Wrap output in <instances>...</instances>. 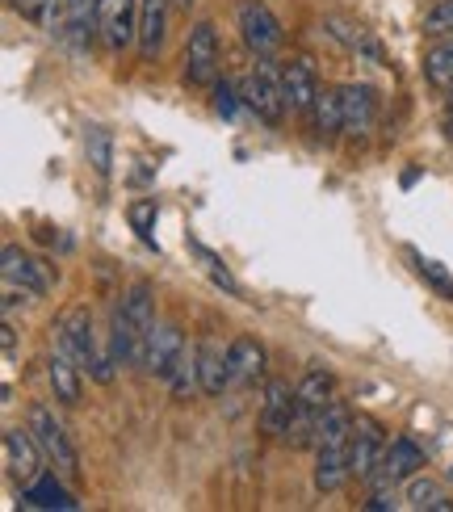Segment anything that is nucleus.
Instances as JSON below:
<instances>
[{"mask_svg": "<svg viewBox=\"0 0 453 512\" xmlns=\"http://www.w3.org/2000/svg\"><path fill=\"white\" fill-rule=\"evenodd\" d=\"M240 97H244V105L248 110L261 118L265 126H277L282 122V114H286V80H282V72L273 68V59L269 55H261V63L252 68V76L244 80V89H240Z\"/></svg>", "mask_w": 453, "mask_h": 512, "instance_id": "f257e3e1", "label": "nucleus"}, {"mask_svg": "<svg viewBox=\"0 0 453 512\" xmlns=\"http://www.w3.org/2000/svg\"><path fill=\"white\" fill-rule=\"evenodd\" d=\"M30 433L34 441L42 445V454H47V462L55 466V471L63 479H80V458H76V445L68 441V433H63V424L55 420L51 408H42V403H34L30 408Z\"/></svg>", "mask_w": 453, "mask_h": 512, "instance_id": "f03ea898", "label": "nucleus"}, {"mask_svg": "<svg viewBox=\"0 0 453 512\" xmlns=\"http://www.w3.org/2000/svg\"><path fill=\"white\" fill-rule=\"evenodd\" d=\"M219 30L210 21H198L185 42V84L189 89H214L219 84Z\"/></svg>", "mask_w": 453, "mask_h": 512, "instance_id": "7ed1b4c3", "label": "nucleus"}, {"mask_svg": "<svg viewBox=\"0 0 453 512\" xmlns=\"http://www.w3.org/2000/svg\"><path fill=\"white\" fill-rule=\"evenodd\" d=\"M55 340H59V349L84 370H93V361L101 357L97 336H93V315H89V307H80V303L55 319Z\"/></svg>", "mask_w": 453, "mask_h": 512, "instance_id": "20e7f679", "label": "nucleus"}, {"mask_svg": "<svg viewBox=\"0 0 453 512\" xmlns=\"http://www.w3.org/2000/svg\"><path fill=\"white\" fill-rule=\"evenodd\" d=\"M235 21H240V34L256 55H269L282 47V21L273 17L265 0H240V5H235Z\"/></svg>", "mask_w": 453, "mask_h": 512, "instance_id": "39448f33", "label": "nucleus"}, {"mask_svg": "<svg viewBox=\"0 0 453 512\" xmlns=\"http://www.w3.org/2000/svg\"><path fill=\"white\" fill-rule=\"evenodd\" d=\"M181 357H185V336L177 324H151L147 340H143V361L139 366L147 374H156V378H172V370L181 366Z\"/></svg>", "mask_w": 453, "mask_h": 512, "instance_id": "423d86ee", "label": "nucleus"}, {"mask_svg": "<svg viewBox=\"0 0 453 512\" xmlns=\"http://www.w3.org/2000/svg\"><path fill=\"white\" fill-rule=\"evenodd\" d=\"M42 445L34 441L30 433V424L26 429H5V471L17 487H30L42 479Z\"/></svg>", "mask_w": 453, "mask_h": 512, "instance_id": "0eeeda50", "label": "nucleus"}, {"mask_svg": "<svg viewBox=\"0 0 453 512\" xmlns=\"http://www.w3.org/2000/svg\"><path fill=\"white\" fill-rule=\"evenodd\" d=\"M97 21L110 51H126L139 42V0H97Z\"/></svg>", "mask_w": 453, "mask_h": 512, "instance_id": "6e6552de", "label": "nucleus"}, {"mask_svg": "<svg viewBox=\"0 0 453 512\" xmlns=\"http://www.w3.org/2000/svg\"><path fill=\"white\" fill-rule=\"evenodd\" d=\"M93 34H101L97 0H63V30H59V38L72 47V55H89L93 51Z\"/></svg>", "mask_w": 453, "mask_h": 512, "instance_id": "1a4fd4ad", "label": "nucleus"}, {"mask_svg": "<svg viewBox=\"0 0 453 512\" xmlns=\"http://www.w3.org/2000/svg\"><path fill=\"white\" fill-rule=\"evenodd\" d=\"M386 454V437H382V424L378 420H357L353 424V441H349V462H353V475L357 479H370Z\"/></svg>", "mask_w": 453, "mask_h": 512, "instance_id": "9d476101", "label": "nucleus"}, {"mask_svg": "<svg viewBox=\"0 0 453 512\" xmlns=\"http://www.w3.org/2000/svg\"><path fill=\"white\" fill-rule=\"evenodd\" d=\"M420 466H424V450H420V445L412 437H395V441H386L382 466H378L370 479H378V487H395L399 479L420 475Z\"/></svg>", "mask_w": 453, "mask_h": 512, "instance_id": "9b49d317", "label": "nucleus"}, {"mask_svg": "<svg viewBox=\"0 0 453 512\" xmlns=\"http://www.w3.org/2000/svg\"><path fill=\"white\" fill-rule=\"evenodd\" d=\"M0 261H5V286L21 290V294H30V298H42V294L51 290V282H47V273H42V265L34 261L30 252H21L17 244H9Z\"/></svg>", "mask_w": 453, "mask_h": 512, "instance_id": "f8f14e48", "label": "nucleus"}, {"mask_svg": "<svg viewBox=\"0 0 453 512\" xmlns=\"http://www.w3.org/2000/svg\"><path fill=\"white\" fill-rule=\"evenodd\" d=\"M282 80H286V101L294 114H307L315 110V97H319V76H315V63L307 55L290 59L282 68Z\"/></svg>", "mask_w": 453, "mask_h": 512, "instance_id": "ddd939ff", "label": "nucleus"}, {"mask_svg": "<svg viewBox=\"0 0 453 512\" xmlns=\"http://www.w3.org/2000/svg\"><path fill=\"white\" fill-rule=\"evenodd\" d=\"M344 135H365L374 131V118H378V93L370 84H344Z\"/></svg>", "mask_w": 453, "mask_h": 512, "instance_id": "4468645a", "label": "nucleus"}, {"mask_svg": "<svg viewBox=\"0 0 453 512\" xmlns=\"http://www.w3.org/2000/svg\"><path fill=\"white\" fill-rule=\"evenodd\" d=\"M294 412H298V391H290L286 382H269V387H265V408H261L265 433L286 437L290 424H294Z\"/></svg>", "mask_w": 453, "mask_h": 512, "instance_id": "2eb2a0df", "label": "nucleus"}, {"mask_svg": "<svg viewBox=\"0 0 453 512\" xmlns=\"http://www.w3.org/2000/svg\"><path fill=\"white\" fill-rule=\"evenodd\" d=\"M168 5L172 0H139V55L151 63L164 47L168 30Z\"/></svg>", "mask_w": 453, "mask_h": 512, "instance_id": "dca6fc26", "label": "nucleus"}, {"mask_svg": "<svg viewBox=\"0 0 453 512\" xmlns=\"http://www.w3.org/2000/svg\"><path fill=\"white\" fill-rule=\"evenodd\" d=\"M227 361H231V382H240V387H252V382L265 378V349L252 336H235L227 345Z\"/></svg>", "mask_w": 453, "mask_h": 512, "instance_id": "f3484780", "label": "nucleus"}, {"mask_svg": "<svg viewBox=\"0 0 453 512\" xmlns=\"http://www.w3.org/2000/svg\"><path fill=\"white\" fill-rule=\"evenodd\" d=\"M353 412L344 408L340 399H332L328 408H319L315 420V450H332V445H349L353 441Z\"/></svg>", "mask_w": 453, "mask_h": 512, "instance_id": "a211bd4d", "label": "nucleus"}, {"mask_svg": "<svg viewBox=\"0 0 453 512\" xmlns=\"http://www.w3.org/2000/svg\"><path fill=\"white\" fill-rule=\"evenodd\" d=\"M198 378H202V391L210 395V399H219L227 387H231V361H227V353L214 345V340H202L198 349Z\"/></svg>", "mask_w": 453, "mask_h": 512, "instance_id": "6ab92c4d", "label": "nucleus"}, {"mask_svg": "<svg viewBox=\"0 0 453 512\" xmlns=\"http://www.w3.org/2000/svg\"><path fill=\"white\" fill-rule=\"evenodd\" d=\"M47 378H51L55 399H59V403H68V408H76L80 395H84V387H80V366H76V361L63 353V349L47 361Z\"/></svg>", "mask_w": 453, "mask_h": 512, "instance_id": "aec40b11", "label": "nucleus"}, {"mask_svg": "<svg viewBox=\"0 0 453 512\" xmlns=\"http://www.w3.org/2000/svg\"><path fill=\"white\" fill-rule=\"evenodd\" d=\"M353 475L349 462V445H332V450H319L315 458V487L319 492H336V487Z\"/></svg>", "mask_w": 453, "mask_h": 512, "instance_id": "412c9836", "label": "nucleus"}, {"mask_svg": "<svg viewBox=\"0 0 453 512\" xmlns=\"http://www.w3.org/2000/svg\"><path fill=\"white\" fill-rule=\"evenodd\" d=\"M315 131H319V139H336L344 131V93L340 89H319V97H315Z\"/></svg>", "mask_w": 453, "mask_h": 512, "instance_id": "4be33fe9", "label": "nucleus"}, {"mask_svg": "<svg viewBox=\"0 0 453 512\" xmlns=\"http://www.w3.org/2000/svg\"><path fill=\"white\" fill-rule=\"evenodd\" d=\"M84 160L93 164L97 177H110L114 173V135L105 126H84Z\"/></svg>", "mask_w": 453, "mask_h": 512, "instance_id": "5701e85b", "label": "nucleus"}, {"mask_svg": "<svg viewBox=\"0 0 453 512\" xmlns=\"http://www.w3.org/2000/svg\"><path fill=\"white\" fill-rule=\"evenodd\" d=\"M21 492H26V504H30V508H76V504H80L55 475H42L38 483L21 487Z\"/></svg>", "mask_w": 453, "mask_h": 512, "instance_id": "b1692460", "label": "nucleus"}, {"mask_svg": "<svg viewBox=\"0 0 453 512\" xmlns=\"http://www.w3.org/2000/svg\"><path fill=\"white\" fill-rule=\"evenodd\" d=\"M336 399V378L328 370H307V378L298 382V403L302 408H328V403Z\"/></svg>", "mask_w": 453, "mask_h": 512, "instance_id": "393cba45", "label": "nucleus"}, {"mask_svg": "<svg viewBox=\"0 0 453 512\" xmlns=\"http://www.w3.org/2000/svg\"><path fill=\"white\" fill-rule=\"evenodd\" d=\"M407 261H412V269H416V273L424 277V282L445 298V303H453V273H449L445 265H437L433 256H424L420 248H407Z\"/></svg>", "mask_w": 453, "mask_h": 512, "instance_id": "a878e982", "label": "nucleus"}, {"mask_svg": "<svg viewBox=\"0 0 453 512\" xmlns=\"http://www.w3.org/2000/svg\"><path fill=\"white\" fill-rule=\"evenodd\" d=\"M424 80L433 84V89L453 93V38L424 55Z\"/></svg>", "mask_w": 453, "mask_h": 512, "instance_id": "bb28decb", "label": "nucleus"}, {"mask_svg": "<svg viewBox=\"0 0 453 512\" xmlns=\"http://www.w3.org/2000/svg\"><path fill=\"white\" fill-rule=\"evenodd\" d=\"M407 504L412 508H453L441 496V483L437 479H420V475H412V483H407Z\"/></svg>", "mask_w": 453, "mask_h": 512, "instance_id": "cd10ccee", "label": "nucleus"}, {"mask_svg": "<svg viewBox=\"0 0 453 512\" xmlns=\"http://www.w3.org/2000/svg\"><path fill=\"white\" fill-rule=\"evenodd\" d=\"M168 387H172V395H177V399H189L193 391L202 387V378H198V353H185V357H181V366L172 370Z\"/></svg>", "mask_w": 453, "mask_h": 512, "instance_id": "c85d7f7f", "label": "nucleus"}, {"mask_svg": "<svg viewBox=\"0 0 453 512\" xmlns=\"http://www.w3.org/2000/svg\"><path fill=\"white\" fill-rule=\"evenodd\" d=\"M424 38H453V0H437L433 9L424 13Z\"/></svg>", "mask_w": 453, "mask_h": 512, "instance_id": "c756f323", "label": "nucleus"}, {"mask_svg": "<svg viewBox=\"0 0 453 512\" xmlns=\"http://www.w3.org/2000/svg\"><path fill=\"white\" fill-rule=\"evenodd\" d=\"M235 110H240V101H235V89H231V84H227V80H223V84H214V114L231 122Z\"/></svg>", "mask_w": 453, "mask_h": 512, "instance_id": "7c9ffc66", "label": "nucleus"}, {"mask_svg": "<svg viewBox=\"0 0 453 512\" xmlns=\"http://www.w3.org/2000/svg\"><path fill=\"white\" fill-rule=\"evenodd\" d=\"M131 223L143 240H151V223H156V202H135L131 206Z\"/></svg>", "mask_w": 453, "mask_h": 512, "instance_id": "2f4dec72", "label": "nucleus"}, {"mask_svg": "<svg viewBox=\"0 0 453 512\" xmlns=\"http://www.w3.org/2000/svg\"><path fill=\"white\" fill-rule=\"evenodd\" d=\"M9 5L26 17V21H42L47 26V13H51V0H9Z\"/></svg>", "mask_w": 453, "mask_h": 512, "instance_id": "473e14b6", "label": "nucleus"}, {"mask_svg": "<svg viewBox=\"0 0 453 512\" xmlns=\"http://www.w3.org/2000/svg\"><path fill=\"white\" fill-rule=\"evenodd\" d=\"M395 504H399V500H395L391 487H378V492L365 500V508H370V512H386V508H395Z\"/></svg>", "mask_w": 453, "mask_h": 512, "instance_id": "72a5a7b5", "label": "nucleus"}, {"mask_svg": "<svg viewBox=\"0 0 453 512\" xmlns=\"http://www.w3.org/2000/svg\"><path fill=\"white\" fill-rule=\"evenodd\" d=\"M0 340H5V361H13V353H17V332H13V324H9V315H5V328H0Z\"/></svg>", "mask_w": 453, "mask_h": 512, "instance_id": "f704fd0d", "label": "nucleus"}, {"mask_svg": "<svg viewBox=\"0 0 453 512\" xmlns=\"http://www.w3.org/2000/svg\"><path fill=\"white\" fill-rule=\"evenodd\" d=\"M445 135L453 139V97H449V105H445Z\"/></svg>", "mask_w": 453, "mask_h": 512, "instance_id": "c9c22d12", "label": "nucleus"}, {"mask_svg": "<svg viewBox=\"0 0 453 512\" xmlns=\"http://www.w3.org/2000/svg\"><path fill=\"white\" fill-rule=\"evenodd\" d=\"M177 5H185V9H189V5H193V0H177Z\"/></svg>", "mask_w": 453, "mask_h": 512, "instance_id": "e433bc0d", "label": "nucleus"}]
</instances>
